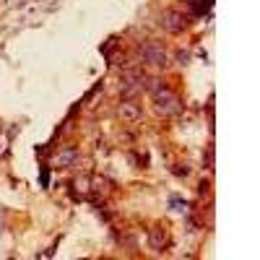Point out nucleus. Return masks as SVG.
Returning a JSON list of instances; mask_svg holds the SVG:
<instances>
[{
    "mask_svg": "<svg viewBox=\"0 0 260 260\" xmlns=\"http://www.w3.org/2000/svg\"><path fill=\"white\" fill-rule=\"evenodd\" d=\"M151 245H154L156 250H162V247L167 245V237H164V232L159 234V226H156V229H151Z\"/></svg>",
    "mask_w": 260,
    "mask_h": 260,
    "instance_id": "20e7f679",
    "label": "nucleus"
},
{
    "mask_svg": "<svg viewBox=\"0 0 260 260\" xmlns=\"http://www.w3.org/2000/svg\"><path fill=\"white\" fill-rule=\"evenodd\" d=\"M146 60L154 65H164V49H159L156 44H148L146 47Z\"/></svg>",
    "mask_w": 260,
    "mask_h": 260,
    "instance_id": "f03ea898",
    "label": "nucleus"
},
{
    "mask_svg": "<svg viewBox=\"0 0 260 260\" xmlns=\"http://www.w3.org/2000/svg\"><path fill=\"white\" fill-rule=\"evenodd\" d=\"M151 91H154V99H156V109L162 115H174L179 112V99L177 94H172L167 86H159V81L151 84Z\"/></svg>",
    "mask_w": 260,
    "mask_h": 260,
    "instance_id": "f257e3e1",
    "label": "nucleus"
},
{
    "mask_svg": "<svg viewBox=\"0 0 260 260\" xmlns=\"http://www.w3.org/2000/svg\"><path fill=\"white\" fill-rule=\"evenodd\" d=\"M120 115L128 117V120H135L138 115H141V107H138L135 102H123L120 104Z\"/></svg>",
    "mask_w": 260,
    "mask_h": 260,
    "instance_id": "7ed1b4c3",
    "label": "nucleus"
}]
</instances>
